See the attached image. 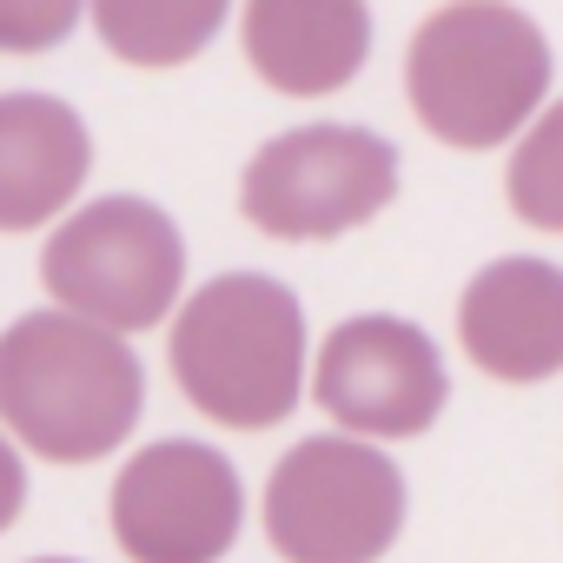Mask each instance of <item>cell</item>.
<instances>
[{"mask_svg": "<svg viewBox=\"0 0 563 563\" xmlns=\"http://www.w3.org/2000/svg\"><path fill=\"white\" fill-rule=\"evenodd\" d=\"M457 345L497 385H543L563 372V265L537 252L490 258L457 299Z\"/></svg>", "mask_w": 563, "mask_h": 563, "instance_id": "obj_9", "label": "cell"}, {"mask_svg": "<svg viewBox=\"0 0 563 563\" xmlns=\"http://www.w3.org/2000/svg\"><path fill=\"white\" fill-rule=\"evenodd\" d=\"M372 0H245L239 47L245 67L286 100L345 93L372 60Z\"/></svg>", "mask_w": 563, "mask_h": 563, "instance_id": "obj_10", "label": "cell"}, {"mask_svg": "<svg viewBox=\"0 0 563 563\" xmlns=\"http://www.w3.org/2000/svg\"><path fill=\"white\" fill-rule=\"evenodd\" d=\"M312 398L339 431L398 444L438 424V411L451 405V372L424 325L398 312H358L325 332L312 365Z\"/></svg>", "mask_w": 563, "mask_h": 563, "instance_id": "obj_8", "label": "cell"}, {"mask_svg": "<svg viewBox=\"0 0 563 563\" xmlns=\"http://www.w3.org/2000/svg\"><path fill=\"white\" fill-rule=\"evenodd\" d=\"M93 173L87 120L54 93H8L0 100V225L34 232L80 199Z\"/></svg>", "mask_w": 563, "mask_h": 563, "instance_id": "obj_11", "label": "cell"}, {"mask_svg": "<svg viewBox=\"0 0 563 563\" xmlns=\"http://www.w3.org/2000/svg\"><path fill=\"white\" fill-rule=\"evenodd\" d=\"M411 490L378 438H299L265 477V543L286 563H378L405 530Z\"/></svg>", "mask_w": 563, "mask_h": 563, "instance_id": "obj_5", "label": "cell"}, {"mask_svg": "<svg viewBox=\"0 0 563 563\" xmlns=\"http://www.w3.org/2000/svg\"><path fill=\"white\" fill-rule=\"evenodd\" d=\"M27 563H80V556H27Z\"/></svg>", "mask_w": 563, "mask_h": 563, "instance_id": "obj_15", "label": "cell"}, {"mask_svg": "<svg viewBox=\"0 0 563 563\" xmlns=\"http://www.w3.org/2000/svg\"><path fill=\"white\" fill-rule=\"evenodd\" d=\"M398 199V146L352 120H312L265 140L239 173V212L278 245H325Z\"/></svg>", "mask_w": 563, "mask_h": 563, "instance_id": "obj_6", "label": "cell"}, {"mask_svg": "<svg viewBox=\"0 0 563 563\" xmlns=\"http://www.w3.org/2000/svg\"><path fill=\"white\" fill-rule=\"evenodd\" d=\"M41 286L54 306L126 339L153 332L173 306H186V232L140 192H100L41 245Z\"/></svg>", "mask_w": 563, "mask_h": 563, "instance_id": "obj_4", "label": "cell"}, {"mask_svg": "<svg viewBox=\"0 0 563 563\" xmlns=\"http://www.w3.org/2000/svg\"><path fill=\"white\" fill-rule=\"evenodd\" d=\"M232 21V0H93V34L120 67H192Z\"/></svg>", "mask_w": 563, "mask_h": 563, "instance_id": "obj_12", "label": "cell"}, {"mask_svg": "<svg viewBox=\"0 0 563 563\" xmlns=\"http://www.w3.org/2000/svg\"><path fill=\"white\" fill-rule=\"evenodd\" d=\"M93 14V0H0V47L8 54H47L60 47L80 21Z\"/></svg>", "mask_w": 563, "mask_h": 563, "instance_id": "obj_14", "label": "cell"}, {"mask_svg": "<svg viewBox=\"0 0 563 563\" xmlns=\"http://www.w3.org/2000/svg\"><path fill=\"white\" fill-rule=\"evenodd\" d=\"M166 365L186 405L225 431L286 424L312 385L306 306L286 278L219 272L173 312Z\"/></svg>", "mask_w": 563, "mask_h": 563, "instance_id": "obj_2", "label": "cell"}, {"mask_svg": "<svg viewBox=\"0 0 563 563\" xmlns=\"http://www.w3.org/2000/svg\"><path fill=\"white\" fill-rule=\"evenodd\" d=\"M550 41L517 0H444L405 47V100L451 153L517 146L550 100Z\"/></svg>", "mask_w": 563, "mask_h": 563, "instance_id": "obj_3", "label": "cell"}, {"mask_svg": "<svg viewBox=\"0 0 563 563\" xmlns=\"http://www.w3.org/2000/svg\"><path fill=\"white\" fill-rule=\"evenodd\" d=\"M504 199L530 232H563V100H550L510 146Z\"/></svg>", "mask_w": 563, "mask_h": 563, "instance_id": "obj_13", "label": "cell"}, {"mask_svg": "<svg viewBox=\"0 0 563 563\" xmlns=\"http://www.w3.org/2000/svg\"><path fill=\"white\" fill-rule=\"evenodd\" d=\"M107 523L133 563H219L239 543L245 484L225 451L199 438H159L120 464Z\"/></svg>", "mask_w": 563, "mask_h": 563, "instance_id": "obj_7", "label": "cell"}, {"mask_svg": "<svg viewBox=\"0 0 563 563\" xmlns=\"http://www.w3.org/2000/svg\"><path fill=\"white\" fill-rule=\"evenodd\" d=\"M146 411V365L126 332L67 306L21 312L0 332V418L47 464H93L133 438Z\"/></svg>", "mask_w": 563, "mask_h": 563, "instance_id": "obj_1", "label": "cell"}]
</instances>
